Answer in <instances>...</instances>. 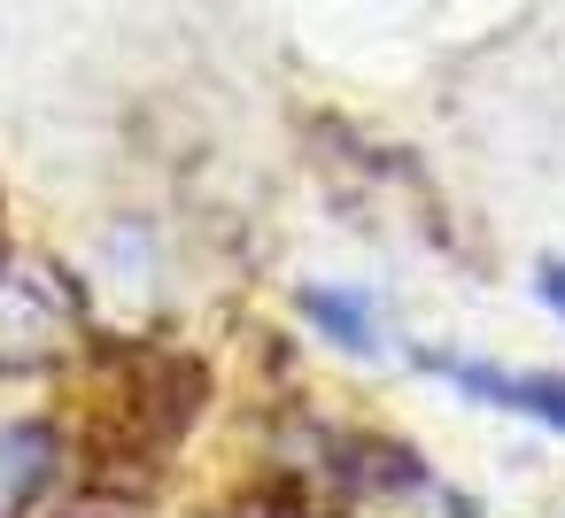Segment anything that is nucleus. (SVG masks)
Listing matches in <instances>:
<instances>
[{"instance_id":"nucleus-2","label":"nucleus","mask_w":565,"mask_h":518,"mask_svg":"<svg viewBox=\"0 0 565 518\" xmlns=\"http://www.w3.org/2000/svg\"><path fill=\"white\" fill-rule=\"evenodd\" d=\"M302 317L326 325V341H341V348H380V302H372V294L310 287V294H302Z\"/></svg>"},{"instance_id":"nucleus-3","label":"nucleus","mask_w":565,"mask_h":518,"mask_svg":"<svg viewBox=\"0 0 565 518\" xmlns=\"http://www.w3.org/2000/svg\"><path fill=\"white\" fill-rule=\"evenodd\" d=\"M534 302H542L550 317H565V263H557V256L534 263Z\"/></svg>"},{"instance_id":"nucleus-1","label":"nucleus","mask_w":565,"mask_h":518,"mask_svg":"<svg viewBox=\"0 0 565 518\" xmlns=\"http://www.w3.org/2000/svg\"><path fill=\"white\" fill-rule=\"evenodd\" d=\"M426 371L449 379L457 395L488 402V410H511L526 425L565 433V379L557 371H511V364H480V356H426Z\"/></svg>"}]
</instances>
